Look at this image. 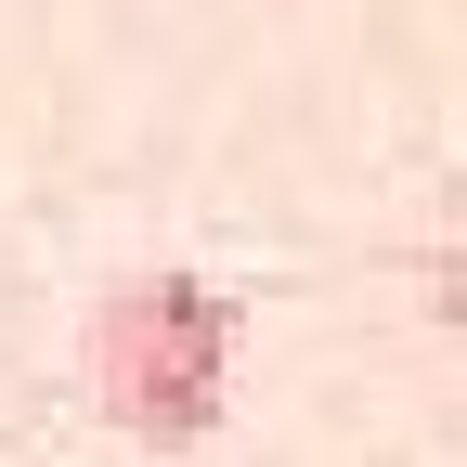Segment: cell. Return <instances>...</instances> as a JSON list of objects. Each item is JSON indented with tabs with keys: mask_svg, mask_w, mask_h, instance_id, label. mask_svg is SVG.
I'll use <instances>...</instances> for the list:
<instances>
[{
	"mask_svg": "<svg viewBox=\"0 0 467 467\" xmlns=\"http://www.w3.org/2000/svg\"><path fill=\"white\" fill-rule=\"evenodd\" d=\"M78 377L104 402V429H130L156 454H182L234 416V299L208 273H130L104 285L78 325Z\"/></svg>",
	"mask_w": 467,
	"mask_h": 467,
	"instance_id": "obj_1",
	"label": "cell"
}]
</instances>
